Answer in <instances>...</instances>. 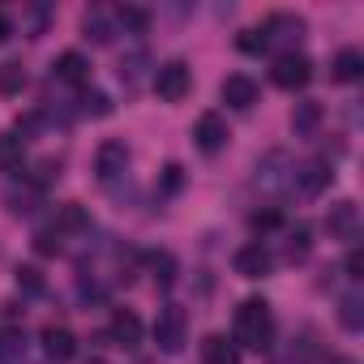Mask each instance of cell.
<instances>
[{
	"label": "cell",
	"instance_id": "obj_1",
	"mask_svg": "<svg viewBox=\"0 0 364 364\" xmlns=\"http://www.w3.org/2000/svg\"><path fill=\"white\" fill-rule=\"evenodd\" d=\"M232 343L245 347V351H266L274 343V313L266 300H245L236 309V321H232Z\"/></svg>",
	"mask_w": 364,
	"mask_h": 364
},
{
	"label": "cell",
	"instance_id": "obj_2",
	"mask_svg": "<svg viewBox=\"0 0 364 364\" xmlns=\"http://www.w3.org/2000/svg\"><path fill=\"white\" fill-rule=\"evenodd\" d=\"M150 334H154V347H159V351L176 355L180 347H185V334H189V313L180 309V304H163Z\"/></svg>",
	"mask_w": 364,
	"mask_h": 364
},
{
	"label": "cell",
	"instance_id": "obj_3",
	"mask_svg": "<svg viewBox=\"0 0 364 364\" xmlns=\"http://www.w3.org/2000/svg\"><path fill=\"white\" fill-rule=\"evenodd\" d=\"M189 90H193V69L185 60H167V65L154 69V95L163 103H180Z\"/></svg>",
	"mask_w": 364,
	"mask_h": 364
},
{
	"label": "cell",
	"instance_id": "obj_4",
	"mask_svg": "<svg viewBox=\"0 0 364 364\" xmlns=\"http://www.w3.org/2000/svg\"><path fill=\"white\" fill-rule=\"evenodd\" d=\"M270 82H274L279 90H304V86L313 82V60L300 56V52H283V56L274 60V69H270Z\"/></svg>",
	"mask_w": 364,
	"mask_h": 364
},
{
	"label": "cell",
	"instance_id": "obj_5",
	"mask_svg": "<svg viewBox=\"0 0 364 364\" xmlns=\"http://www.w3.org/2000/svg\"><path fill=\"white\" fill-rule=\"evenodd\" d=\"M257 185H262L266 193H283V189L296 185V167H291V159H287L283 150H270V154L257 163Z\"/></svg>",
	"mask_w": 364,
	"mask_h": 364
},
{
	"label": "cell",
	"instance_id": "obj_6",
	"mask_svg": "<svg viewBox=\"0 0 364 364\" xmlns=\"http://www.w3.org/2000/svg\"><path fill=\"white\" fill-rule=\"evenodd\" d=\"M95 171H99L103 185L120 180V176L129 171V146H124L120 137H107V141L99 146V154H95Z\"/></svg>",
	"mask_w": 364,
	"mask_h": 364
},
{
	"label": "cell",
	"instance_id": "obj_7",
	"mask_svg": "<svg viewBox=\"0 0 364 364\" xmlns=\"http://www.w3.org/2000/svg\"><path fill=\"white\" fill-rule=\"evenodd\" d=\"M257 31L266 35V48H274V43L296 48V43L304 39V18H296V14H270Z\"/></svg>",
	"mask_w": 364,
	"mask_h": 364
},
{
	"label": "cell",
	"instance_id": "obj_8",
	"mask_svg": "<svg viewBox=\"0 0 364 364\" xmlns=\"http://www.w3.org/2000/svg\"><path fill=\"white\" fill-rule=\"evenodd\" d=\"M228 120L219 116V112H202L198 116V124H193V141H198V150H206V154H219L223 146H228Z\"/></svg>",
	"mask_w": 364,
	"mask_h": 364
},
{
	"label": "cell",
	"instance_id": "obj_9",
	"mask_svg": "<svg viewBox=\"0 0 364 364\" xmlns=\"http://www.w3.org/2000/svg\"><path fill=\"white\" fill-rule=\"evenodd\" d=\"M326 232H330V240H355L360 236V206L355 202H334L330 210H326Z\"/></svg>",
	"mask_w": 364,
	"mask_h": 364
},
{
	"label": "cell",
	"instance_id": "obj_10",
	"mask_svg": "<svg viewBox=\"0 0 364 364\" xmlns=\"http://www.w3.org/2000/svg\"><path fill=\"white\" fill-rule=\"evenodd\" d=\"M219 95H223V103H228V107H236V112H249V107L257 103L262 86H257V82H253L249 73H232V77H223Z\"/></svg>",
	"mask_w": 364,
	"mask_h": 364
},
{
	"label": "cell",
	"instance_id": "obj_11",
	"mask_svg": "<svg viewBox=\"0 0 364 364\" xmlns=\"http://www.w3.org/2000/svg\"><path fill=\"white\" fill-rule=\"evenodd\" d=\"M232 266H236L240 279H266V274L274 270V257H270L266 245H245V249H236Z\"/></svg>",
	"mask_w": 364,
	"mask_h": 364
},
{
	"label": "cell",
	"instance_id": "obj_12",
	"mask_svg": "<svg viewBox=\"0 0 364 364\" xmlns=\"http://www.w3.org/2000/svg\"><path fill=\"white\" fill-rule=\"evenodd\" d=\"M107 343L133 351V347L141 343V317H137L133 309H116V313H112V326H107Z\"/></svg>",
	"mask_w": 364,
	"mask_h": 364
},
{
	"label": "cell",
	"instance_id": "obj_13",
	"mask_svg": "<svg viewBox=\"0 0 364 364\" xmlns=\"http://www.w3.org/2000/svg\"><path fill=\"white\" fill-rule=\"evenodd\" d=\"M330 180H334V167H330L326 159H313V163L296 167V185H291V189H300L304 198H317V193L330 189Z\"/></svg>",
	"mask_w": 364,
	"mask_h": 364
},
{
	"label": "cell",
	"instance_id": "obj_14",
	"mask_svg": "<svg viewBox=\"0 0 364 364\" xmlns=\"http://www.w3.org/2000/svg\"><path fill=\"white\" fill-rule=\"evenodd\" d=\"M39 343H43V355H48V360H56V364H65V360H73V355H77V338H73V330H69V326H43Z\"/></svg>",
	"mask_w": 364,
	"mask_h": 364
},
{
	"label": "cell",
	"instance_id": "obj_15",
	"mask_svg": "<svg viewBox=\"0 0 364 364\" xmlns=\"http://www.w3.org/2000/svg\"><path fill=\"white\" fill-rule=\"evenodd\" d=\"M52 69H56V77L69 82V86H86V82H90V60H86L82 52H60Z\"/></svg>",
	"mask_w": 364,
	"mask_h": 364
},
{
	"label": "cell",
	"instance_id": "obj_16",
	"mask_svg": "<svg viewBox=\"0 0 364 364\" xmlns=\"http://www.w3.org/2000/svg\"><path fill=\"white\" fill-rule=\"evenodd\" d=\"M26 351H31V343H26L22 326H5V330H0V364H26Z\"/></svg>",
	"mask_w": 364,
	"mask_h": 364
},
{
	"label": "cell",
	"instance_id": "obj_17",
	"mask_svg": "<svg viewBox=\"0 0 364 364\" xmlns=\"http://www.w3.org/2000/svg\"><path fill=\"white\" fill-rule=\"evenodd\" d=\"M321 103H313V99H304V103H296L291 107V133L296 137H317V129H321Z\"/></svg>",
	"mask_w": 364,
	"mask_h": 364
},
{
	"label": "cell",
	"instance_id": "obj_18",
	"mask_svg": "<svg viewBox=\"0 0 364 364\" xmlns=\"http://www.w3.org/2000/svg\"><path fill=\"white\" fill-rule=\"evenodd\" d=\"M360 73H364V52L360 48H343L334 56V65H330V77L334 82H360Z\"/></svg>",
	"mask_w": 364,
	"mask_h": 364
},
{
	"label": "cell",
	"instance_id": "obj_19",
	"mask_svg": "<svg viewBox=\"0 0 364 364\" xmlns=\"http://www.w3.org/2000/svg\"><path fill=\"white\" fill-rule=\"evenodd\" d=\"M90 228V215L82 202H65L56 206V236H73V232H86Z\"/></svg>",
	"mask_w": 364,
	"mask_h": 364
},
{
	"label": "cell",
	"instance_id": "obj_20",
	"mask_svg": "<svg viewBox=\"0 0 364 364\" xmlns=\"http://www.w3.org/2000/svg\"><path fill=\"white\" fill-rule=\"evenodd\" d=\"M202 360L206 364H240V347L228 343L223 334H206L202 338Z\"/></svg>",
	"mask_w": 364,
	"mask_h": 364
},
{
	"label": "cell",
	"instance_id": "obj_21",
	"mask_svg": "<svg viewBox=\"0 0 364 364\" xmlns=\"http://www.w3.org/2000/svg\"><path fill=\"white\" fill-rule=\"evenodd\" d=\"M22 150L26 141L18 133H0V171H22Z\"/></svg>",
	"mask_w": 364,
	"mask_h": 364
},
{
	"label": "cell",
	"instance_id": "obj_22",
	"mask_svg": "<svg viewBox=\"0 0 364 364\" xmlns=\"http://www.w3.org/2000/svg\"><path fill=\"white\" fill-rule=\"evenodd\" d=\"M82 35H86L90 43H99V48H103V43H112V18H107V14H99V9H95V14H86Z\"/></svg>",
	"mask_w": 364,
	"mask_h": 364
},
{
	"label": "cell",
	"instance_id": "obj_23",
	"mask_svg": "<svg viewBox=\"0 0 364 364\" xmlns=\"http://www.w3.org/2000/svg\"><path fill=\"white\" fill-rule=\"evenodd\" d=\"M14 279H18V291H22V296H43V291H48V279H43L39 266H18Z\"/></svg>",
	"mask_w": 364,
	"mask_h": 364
},
{
	"label": "cell",
	"instance_id": "obj_24",
	"mask_svg": "<svg viewBox=\"0 0 364 364\" xmlns=\"http://www.w3.org/2000/svg\"><path fill=\"white\" fill-rule=\"evenodd\" d=\"M77 112H82V116H95V120H103V116H112V99H107L103 90H82V99H77Z\"/></svg>",
	"mask_w": 364,
	"mask_h": 364
},
{
	"label": "cell",
	"instance_id": "obj_25",
	"mask_svg": "<svg viewBox=\"0 0 364 364\" xmlns=\"http://www.w3.org/2000/svg\"><path fill=\"white\" fill-rule=\"evenodd\" d=\"M146 266H150V274L167 287V283H176V257L167 253V249H159V253H146Z\"/></svg>",
	"mask_w": 364,
	"mask_h": 364
},
{
	"label": "cell",
	"instance_id": "obj_26",
	"mask_svg": "<svg viewBox=\"0 0 364 364\" xmlns=\"http://www.w3.org/2000/svg\"><path fill=\"white\" fill-rule=\"evenodd\" d=\"M309 249H313V232H309V223H296L291 236H287V257H291V262H304Z\"/></svg>",
	"mask_w": 364,
	"mask_h": 364
},
{
	"label": "cell",
	"instance_id": "obj_27",
	"mask_svg": "<svg viewBox=\"0 0 364 364\" xmlns=\"http://www.w3.org/2000/svg\"><path fill=\"white\" fill-rule=\"evenodd\" d=\"M338 321H343L347 330H360V326H364V300H360V296H343V300H338Z\"/></svg>",
	"mask_w": 364,
	"mask_h": 364
},
{
	"label": "cell",
	"instance_id": "obj_28",
	"mask_svg": "<svg viewBox=\"0 0 364 364\" xmlns=\"http://www.w3.org/2000/svg\"><path fill=\"white\" fill-rule=\"evenodd\" d=\"M180 189H185V167H180V163H167V167L159 171V193L171 198V193H180Z\"/></svg>",
	"mask_w": 364,
	"mask_h": 364
},
{
	"label": "cell",
	"instance_id": "obj_29",
	"mask_svg": "<svg viewBox=\"0 0 364 364\" xmlns=\"http://www.w3.org/2000/svg\"><path fill=\"white\" fill-rule=\"evenodd\" d=\"M26 86V69L22 65H0V95H18Z\"/></svg>",
	"mask_w": 364,
	"mask_h": 364
},
{
	"label": "cell",
	"instance_id": "obj_30",
	"mask_svg": "<svg viewBox=\"0 0 364 364\" xmlns=\"http://www.w3.org/2000/svg\"><path fill=\"white\" fill-rule=\"evenodd\" d=\"M116 18H120V22H124V31H133V35H141V31L150 26V9H141V5H124Z\"/></svg>",
	"mask_w": 364,
	"mask_h": 364
},
{
	"label": "cell",
	"instance_id": "obj_31",
	"mask_svg": "<svg viewBox=\"0 0 364 364\" xmlns=\"http://www.w3.org/2000/svg\"><path fill=\"white\" fill-rule=\"evenodd\" d=\"M236 48H240L245 56H262V52H270V48H266V35H262L257 26H253V31H240V39H236Z\"/></svg>",
	"mask_w": 364,
	"mask_h": 364
},
{
	"label": "cell",
	"instance_id": "obj_32",
	"mask_svg": "<svg viewBox=\"0 0 364 364\" xmlns=\"http://www.w3.org/2000/svg\"><path fill=\"white\" fill-rule=\"evenodd\" d=\"M249 228H253L257 236H266V232L283 228V215H279V210H253V215H249Z\"/></svg>",
	"mask_w": 364,
	"mask_h": 364
},
{
	"label": "cell",
	"instance_id": "obj_33",
	"mask_svg": "<svg viewBox=\"0 0 364 364\" xmlns=\"http://www.w3.org/2000/svg\"><path fill=\"white\" fill-rule=\"evenodd\" d=\"M35 253L56 257V253H60V236H56V232H39V236H35Z\"/></svg>",
	"mask_w": 364,
	"mask_h": 364
},
{
	"label": "cell",
	"instance_id": "obj_34",
	"mask_svg": "<svg viewBox=\"0 0 364 364\" xmlns=\"http://www.w3.org/2000/svg\"><path fill=\"white\" fill-rule=\"evenodd\" d=\"M343 270H347V279H351V283H360V279H364V253H360V249H351Z\"/></svg>",
	"mask_w": 364,
	"mask_h": 364
},
{
	"label": "cell",
	"instance_id": "obj_35",
	"mask_svg": "<svg viewBox=\"0 0 364 364\" xmlns=\"http://www.w3.org/2000/svg\"><path fill=\"white\" fill-rule=\"evenodd\" d=\"M60 176V159H43L39 163V176H35V185H48V180H56Z\"/></svg>",
	"mask_w": 364,
	"mask_h": 364
},
{
	"label": "cell",
	"instance_id": "obj_36",
	"mask_svg": "<svg viewBox=\"0 0 364 364\" xmlns=\"http://www.w3.org/2000/svg\"><path fill=\"white\" fill-rule=\"evenodd\" d=\"M9 35H14V22H9V14H5V9H0V43H5Z\"/></svg>",
	"mask_w": 364,
	"mask_h": 364
},
{
	"label": "cell",
	"instance_id": "obj_37",
	"mask_svg": "<svg viewBox=\"0 0 364 364\" xmlns=\"http://www.w3.org/2000/svg\"><path fill=\"white\" fill-rule=\"evenodd\" d=\"M321 364H355V360H351V355H326Z\"/></svg>",
	"mask_w": 364,
	"mask_h": 364
}]
</instances>
